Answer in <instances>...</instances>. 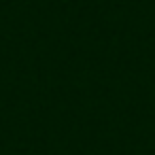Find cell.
Listing matches in <instances>:
<instances>
[]
</instances>
